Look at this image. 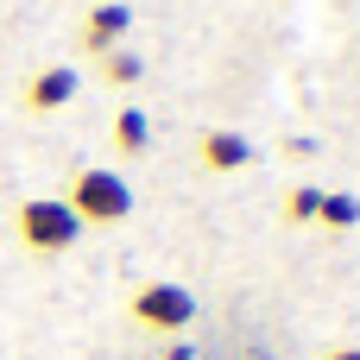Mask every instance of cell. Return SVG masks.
<instances>
[{
  "instance_id": "cell-1",
  "label": "cell",
  "mask_w": 360,
  "mask_h": 360,
  "mask_svg": "<svg viewBox=\"0 0 360 360\" xmlns=\"http://www.w3.org/2000/svg\"><path fill=\"white\" fill-rule=\"evenodd\" d=\"M63 209H70L82 228H120V221L133 215V184H127L120 171H108V165H89V171L70 177Z\"/></svg>"
},
{
  "instance_id": "cell-2",
  "label": "cell",
  "mask_w": 360,
  "mask_h": 360,
  "mask_svg": "<svg viewBox=\"0 0 360 360\" xmlns=\"http://www.w3.org/2000/svg\"><path fill=\"white\" fill-rule=\"evenodd\" d=\"M13 234H19V247L32 259H57V253H70L82 240V221L63 209V196H32V202L13 209Z\"/></svg>"
},
{
  "instance_id": "cell-3",
  "label": "cell",
  "mask_w": 360,
  "mask_h": 360,
  "mask_svg": "<svg viewBox=\"0 0 360 360\" xmlns=\"http://www.w3.org/2000/svg\"><path fill=\"white\" fill-rule=\"evenodd\" d=\"M127 316L139 323V329H152V335H184L190 323H196V291L190 285H177V278H146L139 291H133V304H127Z\"/></svg>"
},
{
  "instance_id": "cell-4",
  "label": "cell",
  "mask_w": 360,
  "mask_h": 360,
  "mask_svg": "<svg viewBox=\"0 0 360 360\" xmlns=\"http://www.w3.org/2000/svg\"><path fill=\"white\" fill-rule=\"evenodd\" d=\"M127 32H133V6L127 0H95L82 13V25H76V51L82 57H108V51L127 44Z\"/></svg>"
},
{
  "instance_id": "cell-5",
  "label": "cell",
  "mask_w": 360,
  "mask_h": 360,
  "mask_svg": "<svg viewBox=\"0 0 360 360\" xmlns=\"http://www.w3.org/2000/svg\"><path fill=\"white\" fill-rule=\"evenodd\" d=\"M76 89H82V70H76V63H44V70H32V76H25V89H19V108L44 120V114L70 108V101H76Z\"/></svg>"
},
{
  "instance_id": "cell-6",
  "label": "cell",
  "mask_w": 360,
  "mask_h": 360,
  "mask_svg": "<svg viewBox=\"0 0 360 360\" xmlns=\"http://www.w3.org/2000/svg\"><path fill=\"white\" fill-rule=\"evenodd\" d=\"M259 158V146L247 139V133H234V127H202L196 133V165L209 171V177H234V171H247Z\"/></svg>"
},
{
  "instance_id": "cell-7",
  "label": "cell",
  "mask_w": 360,
  "mask_h": 360,
  "mask_svg": "<svg viewBox=\"0 0 360 360\" xmlns=\"http://www.w3.org/2000/svg\"><path fill=\"white\" fill-rule=\"evenodd\" d=\"M108 146H114L120 158H146V152H152V120H146V108L120 101V114H114V127H108Z\"/></svg>"
},
{
  "instance_id": "cell-8",
  "label": "cell",
  "mask_w": 360,
  "mask_h": 360,
  "mask_svg": "<svg viewBox=\"0 0 360 360\" xmlns=\"http://www.w3.org/2000/svg\"><path fill=\"white\" fill-rule=\"evenodd\" d=\"M316 228H323V234H354V228H360V196H354V190H323V202H316Z\"/></svg>"
},
{
  "instance_id": "cell-9",
  "label": "cell",
  "mask_w": 360,
  "mask_h": 360,
  "mask_svg": "<svg viewBox=\"0 0 360 360\" xmlns=\"http://www.w3.org/2000/svg\"><path fill=\"white\" fill-rule=\"evenodd\" d=\"M95 63H101V82H108L114 95L146 82V57H139V51H127V44H120V51H108V57H95Z\"/></svg>"
},
{
  "instance_id": "cell-10",
  "label": "cell",
  "mask_w": 360,
  "mask_h": 360,
  "mask_svg": "<svg viewBox=\"0 0 360 360\" xmlns=\"http://www.w3.org/2000/svg\"><path fill=\"white\" fill-rule=\"evenodd\" d=\"M316 202H323V184H291L285 202H278V215L291 228H316Z\"/></svg>"
},
{
  "instance_id": "cell-11",
  "label": "cell",
  "mask_w": 360,
  "mask_h": 360,
  "mask_svg": "<svg viewBox=\"0 0 360 360\" xmlns=\"http://www.w3.org/2000/svg\"><path fill=\"white\" fill-rule=\"evenodd\" d=\"M285 158H316V139H310V133H291V139H285Z\"/></svg>"
},
{
  "instance_id": "cell-12",
  "label": "cell",
  "mask_w": 360,
  "mask_h": 360,
  "mask_svg": "<svg viewBox=\"0 0 360 360\" xmlns=\"http://www.w3.org/2000/svg\"><path fill=\"white\" fill-rule=\"evenodd\" d=\"M323 360H360V348H329Z\"/></svg>"
},
{
  "instance_id": "cell-13",
  "label": "cell",
  "mask_w": 360,
  "mask_h": 360,
  "mask_svg": "<svg viewBox=\"0 0 360 360\" xmlns=\"http://www.w3.org/2000/svg\"><path fill=\"white\" fill-rule=\"evenodd\" d=\"M165 360H196V348H165Z\"/></svg>"
}]
</instances>
